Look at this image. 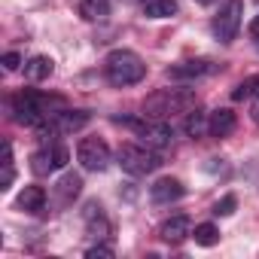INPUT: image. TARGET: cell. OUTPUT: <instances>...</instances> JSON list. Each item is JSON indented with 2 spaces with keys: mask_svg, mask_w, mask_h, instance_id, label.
<instances>
[{
  "mask_svg": "<svg viewBox=\"0 0 259 259\" xmlns=\"http://www.w3.org/2000/svg\"><path fill=\"white\" fill-rule=\"evenodd\" d=\"M104 76L110 85L116 89H125V85H138L144 76H147V64L138 52L132 49H113L107 58H104Z\"/></svg>",
  "mask_w": 259,
  "mask_h": 259,
  "instance_id": "1",
  "label": "cell"
},
{
  "mask_svg": "<svg viewBox=\"0 0 259 259\" xmlns=\"http://www.w3.org/2000/svg\"><path fill=\"white\" fill-rule=\"evenodd\" d=\"M195 107L192 89H159L144 101V116L150 119H171L177 113H189Z\"/></svg>",
  "mask_w": 259,
  "mask_h": 259,
  "instance_id": "2",
  "label": "cell"
},
{
  "mask_svg": "<svg viewBox=\"0 0 259 259\" xmlns=\"http://www.w3.org/2000/svg\"><path fill=\"white\" fill-rule=\"evenodd\" d=\"M116 162L128 177H147V174L159 171L162 156H159V150H150L147 144H122L116 150Z\"/></svg>",
  "mask_w": 259,
  "mask_h": 259,
  "instance_id": "3",
  "label": "cell"
},
{
  "mask_svg": "<svg viewBox=\"0 0 259 259\" xmlns=\"http://www.w3.org/2000/svg\"><path fill=\"white\" fill-rule=\"evenodd\" d=\"M119 125H128L132 132L141 138V144H147L150 150H168L174 144V132L165 119H150V116H141V119H116Z\"/></svg>",
  "mask_w": 259,
  "mask_h": 259,
  "instance_id": "4",
  "label": "cell"
},
{
  "mask_svg": "<svg viewBox=\"0 0 259 259\" xmlns=\"http://www.w3.org/2000/svg\"><path fill=\"white\" fill-rule=\"evenodd\" d=\"M241 19H244V4L241 0H226V7L213 16L210 31L220 43H232L241 31Z\"/></svg>",
  "mask_w": 259,
  "mask_h": 259,
  "instance_id": "5",
  "label": "cell"
},
{
  "mask_svg": "<svg viewBox=\"0 0 259 259\" xmlns=\"http://www.w3.org/2000/svg\"><path fill=\"white\" fill-rule=\"evenodd\" d=\"M110 159H113V153H110L107 141H101V138H82L76 147V162L82 165V171L98 174L110 165Z\"/></svg>",
  "mask_w": 259,
  "mask_h": 259,
  "instance_id": "6",
  "label": "cell"
},
{
  "mask_svg": "<svg viewBox=\"0 0 259 259\" xmlns=\"http://www.w3.org/2000/svg\"><path fill=\"white\" fill-rule=\"evenodd\" d=\"M67 162H70L67 147L49 144V147H43V150H37V153L31 156V171H34L37 177H46V174H52V171H61Z\"/></svg>",
  "mask_w": 259,
  "mask_h": 259,
  "instance_id": "7",
  "label": "cell"
},
{
  "mask_svg": "<svg viewBox=\"0 0 259 259\" xmlns=\"http://www.w3.org/2000/svg\"><path fill=\"white\" fill-rule=\"evenodd\" d=\"M213 70H217L213 61L195 58V61H180L174 67H168V79H201V76H210Z\"/></svg>",
  "mask_w": 259,
  "mask_h": 259,
  "instance_id": "8",
  "label": "cell"
},
{
  "mask_svg": "<svg viewBox=\"0 0 259 259\" xmlns=\"http://www.w3.org/2000/svg\"><path fill=\"white\" fill-rule=\"evenodd\" d=\"M79 192H82V177L70 171V174H64V177L55 183L52 198H55V204H58V207H70V204L79 198Z\"/></svg>",
  "mask_w": 259,
  "mask_h": 259,
  "instance_id": "9",
  "label": "cell"
},
{
  "mask_svg": "<svg viewBox=\"0 0 259 259\" xmlns=\"http://www.w3.org/2000/svg\"><path fill=\"white\" fill-rule=\"evenodd\" d=\"M159 235H162L165 244H183V241L192 235V220H189L186 213H177V217H171V220L162 223Z\"/></svg>",
  "mask_w": 259,
  "mask_h": 259,
  "instance_id": "10",
  "label": "cell"
},
{
  "mask_svg": "<svg viewBox=\"0 0 259 259\" xmlns=\"http://www.w3.org/2000/svg\"><path fill=\"white\" fill-rule=\"evenodd\" d=\"M183 183L177 180V177H162V180H156L153 186H150V198H153V204H171V201H177V198H183Z\"/></svg>",
  "mask_w": 259,
  "mask_h": 259,
  "instance_id": "11",
  "label": "cell"
},
{
  "mask_svg": "<svg viewBox=\"0 0 259 259\" xmlns=\"http://www.w3.org/2000/svg\"><path fill=\"white\" fill-rule=\"evenodd\" d=\"M235 125H238L235 113H232L229 107H220V110H213V113L207 116V135H210V138H229V135L235 132Z\"/></svg>",
  "mask_w": 259,
  "mask_h": 259,
  "instance_id": "12",
  "label": "cell"
},
{
  "mask_svg": "<svg viewBox=\"0 0 259 259\" xmlns=\"http://www.w3.org/2000/svg\"><path fill=\"white\" fill-rule=\"evenodd\" d=\"M16 204L25 210V213H43L46 210V189L43 186H25L16 198Z\"/></svg>",
  "mask_w": 259,
  "mask_h": 259,
  "instance_id": "13",
  "label": "cell"
},
{
  "mask_svg": "<svg viewBox=\"0 0 259 259\" xmlns=\"http://www.w3.org/2000/svg\"><path fill=\"white\" fill-rule=\"evenodd\" d=\"M52 70H55V61H52L49 55H34V58L25 64V76H28L31 82H43V79H49Z\"/></svg>",
  "mask_w": 259,
  "mask_h": 259,
  "instance_id": "14",
  "label": "cell"
},
{
  "mask_svg": "<svg viewBox=\"0 0 259 259\" xmlns=\"http://www.w3.org/2000/svg\"><path fill=\"white\" fill-rule=\"evenodd\" d=\"M177 13V0H147L144 16L147 19H171Z\"/></svg>",
  "mask_w": 259,
  "mask_h": 259,
  "instance_id": "15",
  "label": "cell"
},
{
  "mask_svg": "<svg viewBox=\"0 0 259 259\" xmlns=\"http://www.w3.org/2000/svg\"><path fill=\"white\" fill-rule=\"evenodd\" d=\"M82 19L89 22H104L110 16V0H82V7H79Z\"/></svg>",
  "mask_w": 259,
  "mask_h": 259,
  "instance_id": "16",
  "label": "cell"
},
{
  "mask_svg": "<svg viewBox=\"0 0 259 259\" xmlns=\"http://www.w3.org/2000/svg\"><path fill=\"white\" fill-rule=\"evenodd\" d=\"M204 132H207V113L195 107V110L186 116V135H189V138H204Z\"/></svg>",
  "mask_w": 259,
  "mask_h": 259,
  "instance_id": "17",
  "label": "cell"
},
{
  "mask_svg": "<svg viewBox=\"0 0 259 259\" xmlns=\"http://www.w3.org/2000/svg\"><path fill=\"white\" fill-rule=\"evenodd\" d=\"M192 238H195V244H201V247H213V244H220V229H217L213 223H201V226L192 229Z\"/></svg>",
  "mask_w": 259,
  "mask_h": 259,
  "instance_id": "18",
  "label": "cell"
},
{
  "mask_svg": "<svg viewBox=\"0 0 259 259\" xmlns=\"http://www.w3.org/2000/svg\"><path fill=\"white\" fill-rule=\"evenodd\" d=\"M253 95H259V73L241 79V82L232 89V101H244V98H253Z\"/></svg>",
  "mask_w": 259,
  "mask_h": 259,
  "instance_id": "19",
  "label": "cell"
},
{
  "mask_svg": "<svg viewBox=\"0 0 259 259\" xmlns=\"http://www.w3.org/2000/svg\"><path fill=\"white\" fill-rule=\"evenodd\" d=\"M85 226H89L92 232H98V229H101V232L107 235V220H104V213H101V207H98L95 201H92V204H85Z\"/></svg>",
  "mask_w": 259,
  "mask_h": 259,
  "instance_id": "20",
  "label": "cell"
},
{
  "mask_svg": "<svg viewBox=\"0 0 259 259\" xmlns=\"http://www.w3.org/2000/svg\"><path fill=\"white\" fill-rule=\"evenodd\" d=\"M235 207H238V198H235V195H226V198H220V201L213 204V213H217V217H232Z\"/></svg>",
  "mask_w": 259,
  "mask_h": 259,
  "instance_id": "21",
  "label": "cell"
},
{
  "mask_svg": "<svg viewBox=\"0 0 259 259\" xmlns=\"http://www.w3.org/2000/svg\"><path fill=\"white\" fill-rule=\"evenodd\" d=\"M22 64H25V61H22L19 52H7V55H4V70H19Z\"/></svg>",
  "mask_w": 259,
  "mask_h": 259,
  "instance_id": "22",
  "label": "cell"
},
{
  "mask_svg": "<svg viewBox=\"0 0 259 259\" xmlns=\"http://www.w3.org/2000/svg\"><path fill=\"white\" fill-rule=\"evenodd\" d=\"M85 256H89V259H98V256H113V247H110V244H98V247H89V250H85Z\"/></svg>",
  "mask_w": 259,
  "mask_h": 259,
  "instance_id": "23",
  "label": "cell"
},
{
  "mask_svg": "<svg viewBox=\"0 0 259 259\" xmlns=\"http://www.w3.org/2000/svg\"><path fill=\"white\" fill-rule=\"evenodd\" d=\"M250 119L259 125V95H256V101H253V107H250Z\"/></svg>",
  "mask_w": 259,
  "mask_h": 259,
  "instance_id": "24",
  "label": "cell"
},
{
  "mask_svg": "<svg viewBox=\"0 0 259 259\" xmlns=\"http://www.w3.org/2000/svg\"><path fill=\"white\" fill-rule=\"evenodd\" d=\"M250 34L259 37V16H253V22H250Z\"/></svg>",
  "mask_w": 259,
  "mask_h": 259,
  "instance_id": "25",
  "label": "cell"
},
{
  "mask_svg": "<svg viewBox=\"0 0 259 259\" xmlns=\"http://www.w3.org/2000/svg\"><path fill=\"white\" fill-rule=\"evenodd\" d=\"M195 4H198V7H213L217 0H195Z\"/></svg>",
  "mask_w": 259,
  "mask_h": 259,
  "instance_id": "26",
  "label": "cell"
}]
</instances>
